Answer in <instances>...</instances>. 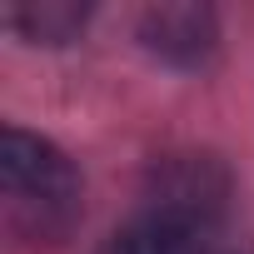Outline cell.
I'll return each instance as SVG.
<instances>
[{"label":"cell","instance_id":"277c9868","mask_svg":"<svg viewBox=\"0 0 254 254\" xmlns=\"http://www.w3.org/2000/svg\"><path fill=\"white\" fill-rule=\"evenodd\" d=\"M5 20H10L15 30H25L30 40L60 45V40H70V35L85 25V5H25V10H10Z\"/></svg>","mask_w":254,"mask_h":254},{"label":"cell","instance_id":"3957f363","mask_svg":"<svg viewBox=\"0 0 254 254\" xmlns=\"http://www.w3.org/2000/svg\"><path fill=\"white\" fill-rule=\"evenodd\" d=\"M95 254H209L204 219L175 214V209H150L135 224L115 229Z\"/></svg>","mask_w":254,"mask_h":254},{"label":"cell","instance_id":"6da1fadb","mask_svg":"<svg viewBox=\"0 0 254 254\" xmlns=\"http://www.w3.org/2000/svg\"><path fill=\"white\" fill-rule=\"evenodd\" d=\"M0 204L5 224L30 244H60L80 224V175L40 135H0Z\"/></svg>","mask_w":254,"mask_h":254},{"label":"cell","instance_id":"7a4b0ae2","mask_svg":"<svg viewBox=\"0 0 254 254\" xmlns=\"http://www.w3.org/2000/svg\"><path fill=\"white\" fill-rule=\"evenodd\" d=\"M140 35L160 60L199 65V60H209V50L219 40V25L204 5H160V10H145Z\"/></svg>","mask_w":254,"mask_h":254}]
</instances>
